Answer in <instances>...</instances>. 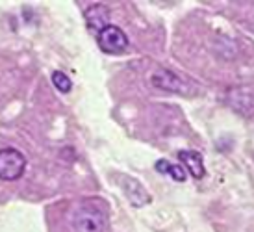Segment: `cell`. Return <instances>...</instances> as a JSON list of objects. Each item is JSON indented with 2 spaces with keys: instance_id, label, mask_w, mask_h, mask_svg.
I'll use <instances>...</instances> for the list:
<instances>
[{
  "instance_id": "cell-6",
  "label": "cell",
  "mask_w": 254,
  "mask_h": 232,
  "mask_svg": "<svg viewBox=\"0 0 254 232\" xmlns=\"http://www.w3.org/2000/svg\"><path fill=\"white\" fill-rule=\"evenodd\" d=\"M178 158H180V162L184 163V167L190 171V175L193 178L200 180L204 176V160H202L200 153H197V151H180Z\"/></svg>"
},
{
  "instance_id": "cell-5",
  "label": "cell",
  "mask_w": 254,
  "mask_h": 232,
  "mask_svg": "<svg viewBox=\"0 0 254 232\" xmlns=\"http://www.w3.org/2000/svg\"><path fill=\"white\" fill-rule=\"evenodd\" d=\"M108 17H110V11H108L106 6L97 4V6L89 7V9L85 11V22H87V28L91 30L93 34L99 35L100 32L110 24V22H108Z\"/></svg>"
},
{
  "instance_id": "cell-2",
  "label": "cell",
  "mask_w": 254,
  "mask_h": 232,
  "mask_svg": "<svg viewBox=\"0 0 254 232\" xmlns=\"http://www.w3.org/2000/svg\"><path fill=\"white\" fill-rule=\"evenodd\" d=\"M26 169V158L21 151L7 147L0 151V180H17Z\"/></svg>"
},
{
  "instance_id": "cell-3",
  "label": "cell",
  "mask_w": 254,
  "mask_h": 232,
  "mask_svg": "<svg viewBox=\"0 0 254 232\" xmlns=\"http://www.w3.org/2000/svg\"><path fill=\"white\" fill-rule=\"evenodd\" d=\"M97 43L108 54H123L128 49L127 34L115 24H108L106 28L97 35Z\"/></svg>"
},
{
  "instance_id": "cell-8",
  "label": "cell",
  "mask_w": 254,
  "mask_h": 232,
  "mask_svg": "<svg viewBox=\"0 0 254 232\" xmlns=\"http://www.w3.org/2000/svg\"><path fill=\"white\" fill-rule=\"evenodd\" d=\"M52 84H54V87L60 93H69L72 89L71 78L67 77L65 73H62V71H54L52 73Z\"/></svg>"
},
{
  "instance_id": "cell-1",
  "label": "cell",
  "mask_w": 254,
  "mask_h": 232,
  "mask_svg": "<svg viewBox=\"0 0 254 232\" xmlns=\"http://www.w3.org/2000/svg\"><path fill=\"white\" fill-rule=\"evenodd\" d=\"M71 227L74 232H106V212L89 203L80 204L72 212Z\"/></svg>"
},
{
  "instance_id": "cell-4",
  "label": "cell",
  "mask_w": 254,
  "mask_h": 232,
  "mask_svg": "<svg viewBox=\"0 0 254 232\" xmlns=\"http://www.w3.org/2000/svg\"><path fill=\"white\" fill-rule=\"evenodd\" d=\"M150 82L154 87L162 89V91H169V93H186L188 91V85L184 84V80L180 77H177L173 71L167 69H156L150 77Z\"/></svg>"
},
{
  "instance_id": "cell-7",
  "label": "cell",
  "mask_w": 254,
  "mask_h": 232,
  "mask_svg": "<svg viewBox=\"0 0 254 232\" xmlns=\"http://www.w3.org/2000/svg\"><path fill=\"white\" fill-rule=\"evenodd\" d=\"M154 167L158 173L169 175L175 182H186V171H184L180 165H175V163L167 162V160H158Z\"/></svg>"
}]
</instances>
